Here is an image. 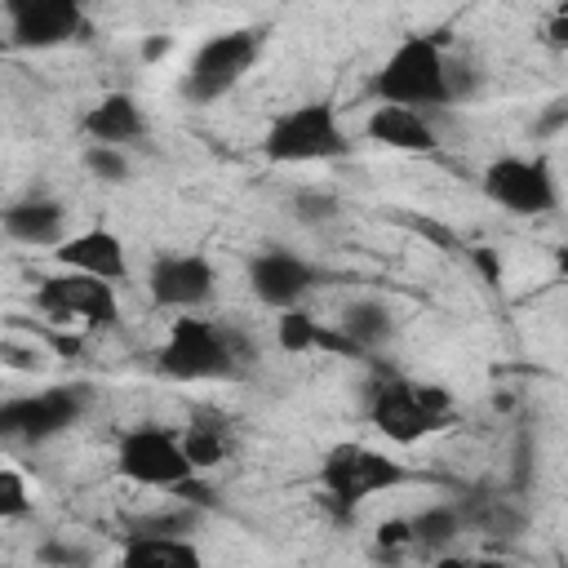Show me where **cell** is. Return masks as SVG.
Masks as SVG:
<instances>
[{"label":"cell","mask_w":568,"mask_h":568,"mask_svg":"<svg viewBox=\"0 0 568 568\" xmlns=\"http://www.w3.org/2000/svg\"><path fill=\"white\" fill-rule=\"evenodd\" d=\"M373 98L382 106H408L422 115H439L457 102L453 93V58L444 53L439 36H404L390 58L373 71Z\"/></svg>","instance_id":"6da1fadb"},{"label":"cell","mask_w":568,"mask_h":568,"mask_svg":"<svg viewBox=\"0 0 568 568\" xmlns=\"http://www.w3.org/2000/svg\"><path fill=\"white\" fill-rule=\"evenodd\" d=\"M399 484H408V466L395 462V457L382 453V448L342 439V444H333V448L320 457V493H324L320 501H324L337 519H351L359 501H368L373 493L399 488Z\"/></svg>","instance_id":"7a4b0ae2"},{"label":"cell","mask_w":568,"mask_h":568,"mask_svg":"<svg viewBox=\"0 0 568 568\" xmlns=\"http://www.w3.org/2000/svg\"><path fill=\"white\" fill-rule=\"evenodd\" d=\"M155 373L169 382H231L244 373V359L235 355L231 328L200 315H182L155 351Z\"/></svg>","instance_id":"3957f363"},{"label":"cell","mask_w":568,"mask_h":568,"mask_svg":"<svg viewBox=\"0 0 568 568\" xmlns=\"http://www.w3.org/2000/svg\"><path fill=\"white\" fill-rule=\"evenodd\" d=\"M368 422L390 439V444H417L453 422V395L435 382H413V377H382L368 395Z\"/></svg>","instance_id":"277c9868"},{"label":"cell","mask_w":568,"mask_h":568,"mask_svg":"<svg viewBox=\"0 0 568 568\" xmlns=\"http://www.w3.org/2000/svg\"><path fill=\"white\" fill-rule=\"evenodd\" d=\"M346 151H351V138H346L333 102L288 106L284 115L271 120V129L262 138L266 164H324V160H342Z\"/></svg>","instance_id":"5b68a950"},{"label":"cell","mask_w":568,"mask_h":568,"mask_svg":"<svg viewBox=\"0 0 568 568\" xmlns=\"http://www.w3.org/2000/svg\"><path fill=\"white\" fill-rule=\"evenodd\" d=\"M262 44H266V27H231V31L209 36L191 53V67L182 75V98L195 102V106H209V102L226 98L244 80V71L257 62Z\"/></svg>","instance_id":"8992f818"},{"label":"cell","mask_w":568,"mask_h":568,"mask_svg":"<svg viewBox=\"0 0 568 568\" xmlns=\"http://www.w3.org/2000/svg\"><path fill=\"white\" fill-rule=\"evenodd\" d=\"M115 470L138 488H164V493H178L200 475L182 448V430H169L155 422L129 426L115 439Z\"/></svg>","instance_id":"52a82bcc"},{"label":"cell","mask_w":568,"mask_h":568,"mask_svg":"<svg viewBox=\"0 0 568 568\" xmlns=\"http://www.w3.org/2000/svg\"><path fill=\"white\" fill-rule=\"evenodd\" d=\"M89 408V386H49L36 395H18L0 404V435L18 444H44L62 430H71Z\"/></svg>","instance_id":"ba28073f"},{"label":"cell","mask_w":568,"mask_h":568,"mask_svg":"<svg viewBox=\"0 0 568 568\" xmlns=\"http://www.w3.org/2000/svg\"><path fill=\"white\" fill-rule=\"evenodd\" d=\"M479 186L497 209L519 213V217H546L559 209V182L541 155H532V160L528 155H501L484 169Z\"/></svg>","instance_id":"9c48e42d"},{"label":"cell","mask_w":568,"mask_h":568,"mask_svg":"<svg viewBox=\"0 0 568 568\" xmlns=\"http://www.w3.org/2000/svg\"><path fill=\"white\" fill-rule=\"evenodd\" d=\"M36 311H40L53 328H67L71 320H84L89 328H115V324H120L115 284L93 280V275H75V271L44 275V280L36 284Z\"/></svg>","instance_id":"30bf717a"},{"label":"cell","mask_w":568,"mask_h":568,"mask_svg":"<svg viewBox=\"0 0 568 568\" xmlns=\"http://www.w3.org/2000/svg\"><path fill=\"white\" fill-rule=\"evenodd\" d=\"M9 49H58L89 40V18L75 0H4Z\"/></svg>","instance_id":"8fae6325"},{"label":"cell","mask_w":568,"mask_h":568,"mask_svg":"<svg viewBox=\"0 0 568 568\" xmlns=\"http://www.w3.org/2000/svg\"><path fill=\"white\" fill-rule=\"evenodd\" d=\"M217 266L204 253H160L146 271V293L160 311H195L213 297Z\"/></svg>","instance_id":"7c38bea8"},{"label":"cell","mask_w":568,"mask_h":568,"mask_svg":"<svg viewBox=\"0 0 568 568\" xmlns=\"http://www.w3.org/2000/svg\"><path fill=\"white\" fill-rule=\"evenodd\" d=\"M315 280H320V271L306 257L288 253V248H262V253L248 257V288H253V297L262 306L280 311V315L297 311V302L315 288Z\"/></svg>","instance_id":"4fadbf2b"},{"label":"cell","mask_w":568,"mask_h":568,"mask_svg":"<svg viewBox=\"0 0 568 568\" xmlns=\"http://www.w3.org/2000/svg\"><path fill=\"white\" fill-rule=\"evenodd\" d=\"M53 262L62 271H75V275H93V280H106V284H120L129 280V253H124V240L106 226H89V231H75L67 235V244L53 248Z\"/></svg>","instance_id":"5bb4252c"},{"label":"cell","mask_w":568,"mask_h":568,"mask_svg":"<svg viewBox=\"0 0 568 568\" xmlns=\"http://www.w3.org/2000/svg\"><path fill=\"white\" fill-rule=\"evenodd\" d=\"M4 235L31 248H58L67 244V204L31 191L4 209Z\"/></svg>","instance_id":"9a60e30c"},{"label":"cell","mask_w":568,"mask_h":568,"mask_svg":"<svg viewBox=\"0 0 568 568\" xmlns=\"http://www.w3.org/2000/svg\"><path fill=\"white\" fill-rule=\"evenodd\" d=\"M80 133L98 146H124V142H138L146 138V115L138 106L133 93L115 89V93H102L84 115H80Z\"/></svg>","instance_id":"2e32d148"},{"label":"cell","mask_w":568,"mask_h":568,"mask_svg":"<svg viewBox=\"0 0 568 568\" xmlns=\"http://www.w3.org/2000/svg\"><path fill=\"white\" fill-rule=\"evenodd\" d=\"M364 133L390 151H408V155H430L439 146V129H435V115H422V111H408V106H373L368 120H364Z\"/></svg>","instance_id":"e0dca14e"},{"label":"cell","mask_w":568,"mask_h":568,"mask_svg":"<svg viewBox=\"0 0 568 568\" xmlns=\"http://www.w3.org/2000/svg\"><path fill=\"white\" fill-rule=\"evenodd\" d=\"M275 342H280L284 355H302V351H324V355H346V359L364 355L337 324H320L306 311H284L280 324H275Z\"/></svg>","instance_id":"ac0fdd59"},{"label":"cell","mask_w":568,"mask_h":568,"mask_svg":"<svg viewBox=\"0 0 568 568\" xmlns=\"http://www.w3.org/2000/svg\"><path fill=\"white\" fill-rule=\"evenodd\" d=\"M457 510H462V524H466L470 532H479V537H497V541L519 537L524 524H528L524 510H519L510 497H497V493H479V497L462 501Z\"/></svg>","instance_id":"d6986e66"},{"label":"cell","mask_w":568,"mask_h":568,"mask_svg":"<svg viewBox=\"0 0 568 568\" xmlns=\"http://www.w3.org/2000/svg\"><path fill=\"white\" fill-rule=\"evenodd\" d=\"M120 568H204L200 550L186 537H129L120 550Z\"/></svg>","instance_id":"ffe728a7"},{"label":"cell","mask_w":568,"mask_h":568,"mask_svg":"<svg viewBox=\"0 0 568 568\" xmlns=\"http://www.w3.org/2000/svg\"><path fill=\"white\" fill-rule=\"evenodd\" d=\"M337 328L368 355V351H377V346L390 342V333H395V315H390L386 302H377V297H359V302H351V306L342 311Z\"/></svg>","instance_id":"44dd1931"},{"label":"cell","mask_w":568,"mask_h":568,"mask_svg":"<svg viewBox=\"0 0 568 568\" xmlns=\"http://www.w3.org/2000/svg\"><path fill=\"white\" fill-rule=\"evenodd\" d=\"M222 422H226L222 413L200 408L195 422L182 426V448H186V457H191V466H195L200 475L213 470V466H222L226 453H231V444H226V426H222Z\"/></svg>","instance_id":"7402d4cb"},{"label":"cell","mask_w":568,"mask_h":568,"mask_svg":"<svg viewBox=\"0 0 568 568\" xmlns=\"http://www.w3.org/2000/svg\"><path fill=\"white\" fill-rule=\"evenodd\" d=\"M462 510L457 506H426L413 515V546L422 550H448L462 537Z\"/></svg>","instance_id":"603a6c76"},{"label":"cell","mask_w":568,"mask_h":568,"mask_svg":"<svg viewBox=\"0 0 568 568\" xmlns=\"http://www.w3.org/2000/svg\"><path fill=\"white\" fill-rule=\"evenodd\" d=\"M36 510V497H31V488H27V475L18 470V466H4L0 470V519H27Z\"/></svg>","instance_id":"cb8c5ba5"},{"label":"cell","mask_w":568,"mask_h":568,"mask_svg":"<svg viewBox=\"0 0 568 568\" xmlns=\"http://www.w3.org/2000/svg\"><path fill=\"white\" fill-rule=\"evenodd\" d=\"M84 169H89L93 178H102V182H129V160H124L120 146H98V142H89V146H84Z\"/></svg>","instance_id":"d4e9b609"},{"label":"cell","mask_w":568,"mask_h":568,"mask_svg":"<svg viewBox=\"0 0 568 568\" xmlns=\"http://www.w3.org/2000/svg\"><path fill=\"white\" fill-rule=\"evenodd\" d=\"M293 217L297 222H333L337 217V195L320 191V186H302L293 195Z\"/></svg>","instance_id":"484cf974"},{"label":"cell","mask_w":568,"mask_h":568,"mask_svg":"<svg viewBox=\"0 0 568 568\" xmlns=\"http://www.w3.org/2000/svg\"><path fill=\"white\" fill-rule=\"evenodd\" d=\"M36 564H44V568H89L93 559H89V550H80L71 541H40Z\"/></svg>","instance_id":"4316f807"},{"label":"cell","mask_w":568,"mask_h":568,"mask_svg":"<svg viewBox=\"0 0 568 568\" xmlns=\"http://www.w3.org/2000/svg\"><path fill=\"white\" fill-rule=\"evenodd\" d=\"M377 546H382V550H404V546H413V519H399V515L382 519V524H377Z\"/></svg>","instance_id":"83f0119b"},{"label":"cell","mask_w":568,"mask_h":568,"mask_svg":"<svg viewBox=\"0 0 568 568\" xmlns=\"http://www.w3.org/2000/svg\"><path fill=\"white\" fill-rule=\"evenodd\" d=\"M564 129H568V98H555V102L541 106L532 133H537V138H555V133H564Z\"/></svg>","instance_id":"f1b7e54d"},{"label":"cell","mask_w":568,"mask_h":568,"mask_svg":"<svg viewBox=\"0 0 568 568\" xmlns=\"http://www.w3.org/2000/svg\"><path fill=\"white\" fill-rule=\"evenodd\" d=\"M470 262H475V271L484 275V284H488V288H497V284H501V257H497V248L475 244V248H470Z\"/></svg>","instance_id":"f546056e"},{"label":"cell","mask_w":568,"mask_h":568,"mask_svg":"<svg viewBox=\"0 0 568 568\" xmlns=\"http://www.w3.org/2000/svg\"><path fill=\"white\" fill-rule=\"evenodd\" d=\"M541 36H546V44L550 49H559V53H568V4H559L550 18H546V27H541Z\"/></svg>","instance_id":"4dcf8cb0"},{"label":"cell","mask_w":568,"mask_h":568,"mask_svg":"<svg viewBox=\"0 0 568 568\" xmlns=\"http://www.w3.org/2000/svg\"><path fill=\"white\" fill-rule=\"evenodd\" d=\"M169 53V40L164 36H151L146 44H142V62H155V58H164Z\"/></svg>","instance_id":"1f68e13d"},{"label":"cell","mask_w":568,"mask_h":568,"mask_svg":"<svg viewBox=\"0 0 568 568\" xmlns=\"http://www.w3.org/2000/svg\"><path fill=\"white\" fill-rule=\"evenodd\" d=\"M555 271H559V275L568 280V240H564V244L555 248Z\"/></svg>","instance_id":"d6a6232c"},{"label":"cell","mask_w":568,"mask_h":568,"mask_svg":"<svg viewBox=\"0 0 568 568\" xmlns=\"http://www.w3.org/2000/svg\"><path fill=\"white\" fill-rule=\"evenodd\" d=\"M435 568H470V559H466V555H462V559H457V555H448V559H439Z\"/></svg>","instance_id":"836d02e7"},{"label":"cell","mask_w":568,"mask_h":568,"mask_svg":"<svg viewBox=\"0 0 568 568\" xmlns=\"http://www.w3.org/2000/svg\"><path fill=\"white\" fill-rule=\"evenodd\" d=\"M470 568H510L506 559H470Z\"/></svg>","instance_id":"e575fe53"}]
</instances>
